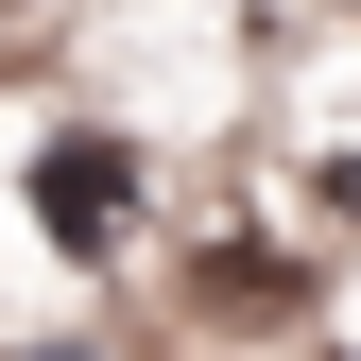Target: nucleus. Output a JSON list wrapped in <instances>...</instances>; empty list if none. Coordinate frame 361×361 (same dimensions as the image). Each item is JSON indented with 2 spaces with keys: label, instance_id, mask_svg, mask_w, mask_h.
Masks as SVG:
<instances>
[{
  "label": "nucleus",
  "instance_id": "obj_5",
  "mask_svg": "<svg viewBox=\"0 0 361 361\" xmlns=\"http://www.w3.org/2000/svg\"><path fill=\"white\" fill-rule=\"evenodd\" d=\"M0 18H18V0H0Z\"/></svg>",
  "mask_w": 361,
  "mask_h": 361
},
{
  "label": "nucleus",
  "instance_id": "obj_4",
  "mask_svg": "<svg viewBox=\"0 0 361 361\" xmlns=\"http://www.w3.org/2000/svg\"><path fill=\"white\" fill-rule=\"evenodd\" d=\"M327 361H361V327H344V344H327Z\"/></svg>",
  "mask_w": 361,
  "mask_h": 361
},
{
  "label": "nucleus",
  "instance_id": "obj_2",
  "mask_svg": "<svg viewBox=\"0 0 361 361\" xmlns=\"http://www.w3.org/2000/svg\"><path fill=\"white\" fill-rule=\"evenodd\" d=\"M293 190L327 207L344 241H361V121H310V138H293Z\"/></svg>",
  "mask_w": 361,
  "mask_h": 361
},
{
  "label": "nucleus",
  "instance_id": "obj_1",
  "mask_svg": "<svg viewBox=\"0 0 361 361\" xmlns=\"http://www.w3.org/2000/svg\"><path fill=\"white\" fill-rule=\"evenodd\" d=\"M18 207H35V241H52L69 276H121V258L155 241V138H138L121 104H35Z\"/></svg>",
  "mask_w": 361,
  "mask_h": 361
},
{
  "label": "nucleus",
  "instance_id": "obj_3",
  "mask_svg": "<svg viewBox=\"0 0 361 361\" xmlns=\"http://www.w3.org/2000/svg\"><path fill=\"white\" fill-rule=\"evenodd\" d=\"M0 361H121L104 327H35V344H0Z\"/></svg>",
  "mask_w": 361,
  "mask_h": 361
},
{
  "label": "nucleus",
  "instance_id": "obj_6",
  "mask_svg": "<svg viewBox=\"0 0 361 361\" xmlns=\"http://www.w3.org/2000/svg\"><path fill=\"white\" fill-rule=\"evenodd\" d=\"M344 18H361V0H344Z\"/></svg>",
  "mask_w": 361,
  "mask_h": 361
}]
</instances>
